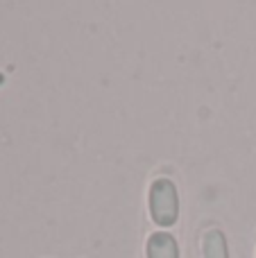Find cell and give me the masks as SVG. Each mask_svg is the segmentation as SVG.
I'll return each instance as SVG.
<instances>
[{"instance_id":"3","label":"cell","mask_w":256,"mask_h":258,"mask_svg":"<svg viewBox=\"0 0 256 258\" xmlns=\"http://www.w3.org/2000/svg\"><path fill=\"white\" fill-rule=\"evenodd\" d=\"M204 258H229L222 231L211 229V231L204 236Z\"/></svg>"},{"instance_id":"2","label":"cell","mask_w":256,"mask_h":258,"mask_svg":"<svg viewBox=\"0 0 256 258\" xmlns=\"http://www.w3.org/2000/svg\"><path fill=\"white\" fill-rule=\"evenodd\" d=\"M148 258H179L177 240L166 231L152 233L148 240Z\"/></svg>"},{"instance_id":"1","label":"cell","mask_w":256,"mask_h":258,"mask_svg":"<svg viewBox=\"0 0 256 258\" xmlns=\"http://www.w3.org/2000/svg\"><path fill=\"white\" fill-rule=\"evenodd\" d=\"M150 213L159 227H170L179 215V200L177 188L170 179H157L150 188Z\"/></svg>"}]
</instances>
